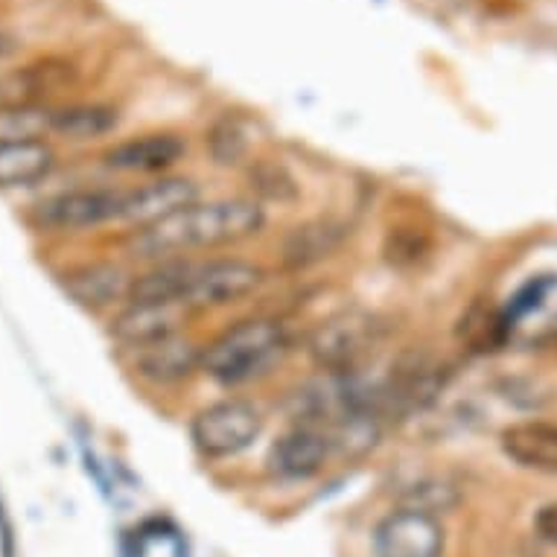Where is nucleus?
I'll return each instance as SVG.
<instances>
[{"label":"nucleus","mask_w":557,"mask_h":557,"mask_svg":"<svg viewBox=\"0 0 557 557\" xmlns=\"http://www.w3.org/2000/svg\"><path fill=\"white\" fill-rule=\"evenodd\" d=\"M534 529H537V534L546 540V543L557 546V503L540 508L537 517H534Z\"/></svg>","instance_id":"obj_23"},{"label":"nucleus","mask_w":557,"mask_h":557,"mask_svg":"<svg viewBox=\"0 0 557 557\" xmlns=\"http://www.w3.org/2000/svg\"><path fill=\"white\" fill-rule=\"evenodd\" d=\"M432 251L430 234L418 225H394L383 239V260L394 269H411Z\"/></svg>","instance_id":"obj_20"},{"label":"nucleus","mask_w":557,"mask_h":557,"mask_svg":"<svg viewBox=\"0 0 557 557\" xmlns=\"http://www.w3.org/2000/svg\"><path fill=\"white\" fill-rule=\"evenodd\" d=\"M447 534L438 517L397 508L374 529V557H444Z\"/></svg>","instance_id":"obj_7"},{"label":"nucleus","mask_w":557,"mask_h":557,"mask_svg":"<svg viewBox=\"0 0 557 557\" xmlns=\"http://www.w3.org/2000/svg\"><path fill=\"white\" fill-rule=\"evenodd\" d=\"M135 277L117 263H85L62 274L64 293L85 310H102L117 301H128Z\"/></svg>","instance_id":"obj_13"},{"label":"nucleus","mask_w":557,"mask_h":557,"mask_svg":"<svg viewBox=\"0 0 557 557\" xmlns=\"http://www.w3.org/2000/svg\"><path fill=\"white\" fill-rule=\"evenodd\" d=\"M10 53H12V45L7 41V38L0 36V59H3V55H10Z\"/></svg>","instance_id":"obj_24"},{"label":"nucleus","mask_w":557,"mask_h":557,"mask_svg":"<svg viewBox=\"0 0 557 557\" xmlns=\"http://www.w3.org/2000/svg\"><path fill=\"white\" fill-rule=\"evenodd\" d=\"M345 225L330 220L307 222L301 228H295L284 243V263L289 269H304L330 257L342 243H345Z\"/></svg>","instance_id":"obj_17"},{"label":"nucleus","mask_w":557,"mask_h":557,"mask_svg":"<svg viewBox=\"0 0 557 557\" xmlns=\"http://www.w3.org/2000/svg\"><path fill=\"white\" fill-rule=\"evenodd\" d=\"M193 201H199V184L193 178H182V175H166V178H158V182L123 190L120 222L137 225V231L149 228V225L164 222L166 216L184 211Z\"/></svg>","instance_id":"obj_10"},{"label":"nucleus","mask_w":557,"mask_h":557,"mask_svg":"<svg viewBox=\"0 0 557 557\" xmlns=\"http://www.w3.org/2000/svg\"><path fill=\"white\" fill-rule=\"evenodd\" d=\"M123 211V190L114 187H97V190H71L59 193L53 199H45L36 205L29 220L45 231H74L97 228L106 222H120Z\"/></svg>","instance_id":"obj_6"},{"label":"nucleus","mask_w":557,"mask_h":557,"mask_svg":"<svg viewBox=\"0 0 557 557\" xmlns=\"http://www.w3.org/2000/svg\"><path fill=\"white\" fill-rule=\"evenodd\" d=\"M336 453L333 438L324 426L315 423H298L293 430H286L281 438L274 441L265 456V465L277 479L286 482H304L324 470L330 456Z\"/></svg>","instance_id":"obj_8"},{"label":"nucleus","mask_w":557,"mask_h":557,"mask_svg":"<svg viewBox=\"0 0 557 557\" xmlns=\"http://www.w3.org/2000/svg\"><path fill=\"white\" fill-rule=\"evenodd\" d=\"M184 152H187V144L173 132H149V135L128 137V140H120L111 149H106L102 161L109 170H117V173L156 175L178 164Z\"/></svg>","instance_id":"obj_11"},{"label":"nucleus","mask_w":557,"mask_h":557,"mask_svg":"<svg viewBox=\"0 0 557 557\" xmlns=\"http://www.w3.org/2000/svg\"><path fill=\"white\" fill-rule=\"evenodd\" d=\"M499 447L513 465L534 470V473L557 475V423H511L499 435Z\"/></svg>","instance_id":"obj_14"},{"label":"nucleus","mask_w":557,"mask_h":557,"mask_svg":"<svg viewBox=\"0 0 557 557\" xmlns=\"http://www.w3.org/2000/svg\"><path fill=\"white\" fill-rule=\"evenodd\" d=\"M508 336H511V321L487 298H475V301L467 304V310L456 321L458 345L475 357H487V354L503 350Z\"/></svg>","instance_id":"obj_15"},{"label":"nucleus","mask_w":557,"mask_h":557,"mask_svg":"<svg viewBox=\"0 0 557 557\" xmlns=\"http://www.w3.org/2000/svg\"><path fill=\"white\" fill-rule=\"evenodd\" d=\"M201 357H205V347L178 333V336L161 338L156 345L137 347L135 371L156 385H178L201 371Z\"/></svg>","instance_id":"obj_12"},{"label":"nucleus","mask_w":557,"mask_h":557,"mask_svg":"<svg viewBox=\"0 0 557 557\" xmlns=\"http://www.w3.org/2000/svg\"><path fill=\"white\" fill-rule=\"evenodd\" d=\"M289 350L281 321L246 319L205 347L201 371L220 385H243L265 376Z\"/></svg>","instance_id":"obj_2"},{"label":"nucleus","mask_w":557,"mask_h":557,"mask_svg":"<svg viewBox=\"0 0 557 557\" xmlns=\"http://www.w3.org/2000/svg\"><path fill=\"white\" fill-rule=\"evenodd\" d=\"M211 149H213V158H216L220 164H234L237 158L246 156L248 140L243 137L237 123L222 120V123H216L211 132Z\"/></svg>","instance_id":"obj_22"},{"label":"nucleus","mask_w":557,"mask_h":557,"mask_svg":"<svg viewBox=\"0 0 557 557\" xmlns=\"http://www.w3.org/2000/svg\"><path fill=\"white\" fill-rule=\"evenodd\" d=\"M380 338V324L374 315L366 312H342L333 319L321 321L312 330L307 350L312 362L327 374H350Z\"/></svg>","instance_id":"obj_5"},{"label":"nucleus","mask_w":557,"mask_h":557,"mask_svg":"<svg viewBox=\"0 0 557 557\" xmlns=\"http://www.w3.org/2000/svg\"><path fill=\"white\" fill-rule=\"evenodd\" d=\"M190 315V307L178 301H128L126 310L117 312L111 321V336L117 338L120 345L137 350V347L156 345L161 338L184 333Z\"/></svg>","instance_id":"obj_9"},{"label":"nucleus","mask_w":557,"mask_h":557,"mask_svg":"<svg viewBox=\"0 0 557 557\" xmlns=\"http://www.w3.org/2000/svg\"><path fill=\"white\" fill-rule=\"evenodd\" d=\"M265 225L263 208L255 199H213L193 201L184 211L135 231L128 251L137 260H175L201 248L237 246L251 239Z\"/></svg>","instance_id":"obj_1"},{"label":"nucleus","mask_w":557,"mask_h":557,"mask_svg":"<svg viewBox=\"0 0 557 557\" xmlns=\"http://www.w3.org/2000/svg\"><path fill=\"white\" fill-rule=\"evenodd\" d=\"M458 503H461V496H458L456 484L426 475V479H418V482H411L406 487L400 508H411V511H423L438 517V513L453 511Z\"/></svg>","instance_id":"obj_21"},{"label":"nucleus","mask_w":557,"mask_h":557,"mask_svg":"<svg viewBox=\"0 0 557 557\" xmlns=\"http://www.w3.org/2000/svg\"><path fill=\"white\" fill-rule=\"evenodd\" d=\"M117 123V109L100 106V102L64 106V109L53 111V135H62L64 140H97V137L114 132Z\"/></svg>","instance_id":"obj_18"},{"label":"nucleus","mask_w":557,"mask_h":557,"mask_svg":"<svg viewBox=\"0 0 557 557\" xmlns=\"http://www.w3.org/2000/svg\"><path fill=\"white\" fill-rule=\"evenodd\" d=\"M53 132V111L41 106H0V144L36 140Z\"/></svg>","instance_id":"obj_19"},{"label":"nucleus","mask_w":557,"mask_h":557,"mask_svg":"<svg viewBox=\"0 0 557 557\" xmlns=\"http://www.w3.org/2000/svg\"><path fill=\"white\" fill-rule=\"evenodd\" d=\"M55 166L53 147L36 137V140H12L0 144V190L12 187H29L41 182Z\"/></svg>","instance_id":"obj_16"},{"label":"nucleus","mask_w":557,"mask_h":557,"mask_svg":"<svg viewBox=\"0 0 557 557\" xmlns=\"http://www.w3.org/2000/svg\"><path fill=\"white\" fill-rule=\"evenodd\" d=\"M263 269L237 257H220V260H187L184 274L182 304L196 310H216L228 307L255 293L263 284Z\"/></svg>","instance_id":"obj_3"},{"label":"nucleus","mask_w":557,"mask_h":557,"mask_svg":"<svg viewBox=\"0 0 557 557\" xmlns=\"http://www.w3.org/2000/svg\"><path fill=\"white\" fill-rule=\"evenodd\" d=\"M263 414L248 400H220L201 409L190 423L193 447L205 458L239 456L260 438Z\"/></svg>","instance_id":"obj_4"}]
</instances>
